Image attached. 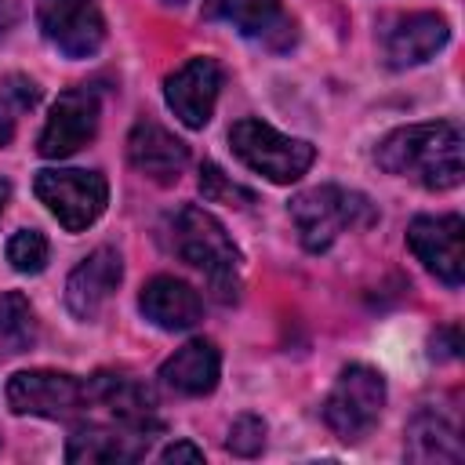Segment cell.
I'll use <instances>...</instances> for the list:
<instances>
[{"instance_id": "3", "label": "cell", "mask_w": 465, "mask_h": 465, "mask_svg": "<svg viewBox=\"0 0 465 465\" xmlns=\"http://www.w3.org/2000/svg\"><path fill=\"white\" fill-rule=\"evenodd\" d=\"M291 222L305 251H327L341 232H356L378 222V207L341 185H312L291 200Z\"/></svg>"}, {"instance_id": "8", "label": "cell", "mask_w": 465, "mask_h": 465, "mask_svg": "<svg viewBox=\"0 0 465 465\" xmlns=\"http://www.w3.org/2000/svg\"><path fill=\"white\" fill-rule=\"evenodd\" d=\"M87 389V414L94 421H113V425H127V429H145V432H160V403L156 392L149 385H142L131 374H116V371H98L91 378H84ZM80 418V421H84Z\"/></svg>"}, {"instance_id": "4", "label": "cell", "mask_w": 465, "mask_h": 465, "mask_svg": "<svg viewBox=\"0 0 465 465\" xmlns=\"http://www.w3.org/2000/svg\"><path fill=\"white\" fill-rule=\"evenodd\" d=\"M229 145L232 153L258 174H265L269 182L276 185H291L298 182L312 160H316V149L312 142L305 138H291V134H280L276 127L254 120V116H243L229 127Z\"/></svg>"}, {"instance_id": "17", "label": "cell", "mask_w": 465, "mask_h": 465, "mask_svg": "<svg viewBox=\"0 0 465 465\" xmlns=\"http://www.w3.org/2000/svg\"><path fill=\"white\" fill-rule=\"evenodd\" d=\"M127 160L138 174H145L156 185H174L189 163V149L182 138H174L156 120H138L127 134Z\"/></svg>"}, {"instance_id": "13", "label": "cell", "mask_w": 465, "mask_h": 465, "mask_svg": "<svg viewBox=\"0 0 465 465\" xmlns=\"http://www.w3.org/2000/svg\"><path fill=\"white\" fill-rule=\"evenodd\" d=\"M203 18L229 22L240 36L258 40L269 51H287L294 44V22L280 0H203Z\"/></svg>"}, {"instance_id": "30", "label": "cell", "mask_w": 465, "mask_h": 465, "mask_svg": "<svg viewBox=\"0 0 465 465\" xmlns=\"http://www.w3.org/2000/svg\"><path fill=\"white\" fill-rule=\"evenodd\" d=\"M7 196H11V185L0 178V214H4V203H7Z\"/></svg>"}, {"instance_id": "9", "label": "cell", "mask_w": 465, "mask_h": 465, "mask_svg": "<svg viewBox=\"0 0 465 465\" xmlns=\"http://www.w3.org/2000/svg\"><path fill=\"white\" fill-rule=\"evenodd\" d=\"M36 22L65 58H87L105 40V22L94 0H36Z\"/></svg>"}, {"instance_id": "10", "label": "cell", "mask_w": 465, "mask_h": 465, "mask_svg": "<svg viewBox=\"0 0 465 465\" xmlns=\"http://www.w3.org/2000/svg\"><path fill=\"white\" fill-rule=\"evenodd\" d=\"M98 94L91 87H73L62 91L47 113V124L40 131V156L47 160H62L73 156L76 149H84L94 134H98Z\"/></svg>"}, {"instance_id": "11", "label": "cell", "mask_w": 465, "mask_h": 465, "mask_svg": "<svg viewBox=\"0 0 465 465\" xmlns=\"http://www.w3.org/2000/svg\"><path fill=\"white\" fill-rule=\"evenodd\" d=\"M461 236H465L461 214H421L407 225V243L414 258L447 287H461V269H465Z\"/></svg>"}, {"instance_id": "29", "label": "cell", "mask_w": 465, "mask_h": 465, "mask_svg": "<svg viewBox=\"0 0 465 465\" xmlns=\"http://www.w3.org/2000/svg\"><path fill=\"white\" fill-rule=\"evenodd\" d=\"M22 22V4L18 0H0V36H7Z\"/></svg>"}, {"instance_id": "16", "label": "cell", "mask_w": 465, "mask_h": 465, "mask_svg": "<svg viewBox=\"0 0 465 465\" xmlns=\"http://www.w3.org/2000/svg\"><path fill=\"white\" fill-rule=\"evenodd\" d=\"M124 280V258L113 247H98L91 251L65 280V305L76 320H98V312L105 309V302L113 298V291Z\"/></svg>"}, {"instance_id": "7", "label": "cell", "mask_w": 465, "mask_h": 465, "mask_svg": "<svg viewBox=\"0 0 465 465\" xmlns=\"http://www.w3.org/2000/svg\"><path fill=\"white\" fill-rule=\"evenodd\" d=\"M4 396L15 414H33L47 421H80L87 414L84 378L65 374V371H47V367L18 371L11 374Z\"/></svg>"}, {"instance_id": "2", "label": "cell", "mask_w": 465, "mask_h": 465, "mask_svg": "<svg viewBox=\"0 0 465 465\" xmlns=\"http://www.w3.org/2000/svg\"><path fill=\"white\" fill-rule=\"evenodd\" d=\"M171 243L182 262H189L196 272H203V280L218 302L229 305L240 298V251L214 214H207L196 203H185L171 218Z\"/></svg>"}, {"instance_id": "21", "label": "cell", "mask_w": 465, "mask_h": 465, "mask_svg": "<svg viewBox=\"0 0 465 465\" xmlns=\"http://www.w3.org/2000/svg\"><path fill=\"white\" fill-rule=\"evenodd\" d=\"M36 345V316L25 294L4 291L0 294V360L29 352Z\"/></svg>"}, {"instance_id": "20", "label": "cell", "mask_w": 465, "mask_h": 465, "mask_svg": "<svg viewBox=\"0 0 465 465\" xmlns=\"http://www.w3.org/2000/svg\"><path fill=\"white\" fill-rule=\"evenodd\" d=\"M403 454L418 465H458L461 461V440L458 429L436 414V411H418L407 421V440H403Z\"/></svg>"}, {"instance_id": "31", "label": "cell", "mask_w": 465, "mask_h": 465, "mask_svg": "<svg viewBox=\"0 0 465 465\" xmlns=\"http://www.w3.org/2000/svg\"><path fill=\"white\" fill-rule=\"evenodd\" d=\"M171 4H182V0H171Z\"/></svg>"}, {"instance_id": "25", "label": "cell", "mask_w": 465, "mask_h": 465, "mask_svg": "<svg viewBox=\"0 0 465 465\" xmlns=\"http://www.w3.org/2000/svg\"><path fill=\"white\" fill-rule=\"evenodd\" d=\"M18 109H33L36 102H40V87L29 80V76H22V73H11L7 80H4V87H0Z\"/></svg>"}, {"instance_id": "24", "label": "cell", "mask_w": 465, "mask_h": 465, "mask_svg": "<svg viewBox=\"0 0 465 465\" xmlns=\"http://www.w3.org/2000/svg\"><path fill=\"white\" fill-rule=\"evenodd\" d=\"M225 447H229L236 458H254V454L265 447V421H262L258 414H240V418L229 425Z\"/></svg>"}, {"instance_id": "1", "label": "cell", "mask_w": 465, "mask_h": 465, "mask_svg": "<svg viewBox=\"0 0 465 465\" xmlns=\"http://www.w3.org/2000/svg\"><path fill=\"white\" fill-rule=\"evenodd\" d=\"M461 127L454 120H436V124H411L381 138L374 149V163L385 174L411 178L425 189H454L465 174L461 163Z\"/></svg>"}, {"instance_id": "5", "label": "cell", "mask_w": 465, "mask_h": 465, "mask_svg": "<svg viewBox=\"0 0 465 465\" xmlns=\"http://www.w3.org/2000/svg\"><path fill=\"white\" fill-rule=\"evenodd\" d=\"M381 407H385V378L367 363H349L323 400V421L338 440L356 443L378 425Z\"/></svg>"}, {"instance_id": "26", "label": "cell", "mask_w": 465, "mask_h": 465, "mask_svg": "<svg viewBox=\"0 0 465 465\" xmlns=\"http://www.w3.org/2000/svg\"><path fill=\"white\" fill-rule=\"evenodd\" d=\"M429 345H432V349H429L432 360H454V356L461 352V331H458V327H440Z\"/></svg>"}, {"instance_id": "23", "label": "cell", "mask_w": 465, "mask_h": 465, "mask_svg": "<svg viewBox=\"0 0 465 465\" xmlns=\"http://www.w3.org/2000/svg\"><path fill=\"white\" fill-rule=\"evenodd\" d=\"M200 193L211 203H236V207L254 203V193L243 189V185H236V182H229V174H222L218 163H203L200 167Z\"/></svg>"}, {"instance_id": "19", "label": "cell", "mask_w": 465, "mask_h": 465, "mask_svg": "<svg viewBox=\"0 0 465 465\" xmlns=\"http://www.w3.org/2000/svg\"><path fill=\"white\" fill-rule=\"evenodd\" d=\"M218 374H222V352L214 341L207 338H193L185 341L174 356L163 360L160 367V378L167 389L182 392V396H207L214 385H218Z\"/></svg>"}, {"instance_id": "15", "label": "cell", "mask_w": 465, "mask_h": 465, "mask_svg": "<svg viewBox=\"0 0 465 465\" xmlns=\"http://www.w3.org/2000/svg\"><path fill=\"white\" fill-rule=\"evenodd\" d=\"M450 36V25L443 15L436 11H411L400 15L385 33H381V58L389 69H407V65H421L425 58H432Z\"/></svg>"}, {"instance_id": "6", "label": "cell", "mask_w": 465, "mask_h": 465, "mask_svg": "<svg viewBox=\"0 0 465 465\" xmlns=\"http://www.w3.org/2000/svg\"><path fill=\"white\" fill-rule=\"evenodd\" d=\"M33 193L58 218V225L65 232H84L105 211L109 182L98 171H76V167L54 171V167H47V171H36Z\"/></svg>"}, {"instance_id": "22", "label": "cell", "mask_w": 465, "mask_h": 465, "mask_svg": "<svg viewBox=\"0 0 465 465\" xmlns=\"http://www.w3.org/2000/svg\"><path fill=\"white\" fill-rule=\"evenodd\" d=\"M47 254H51V247H47V236L40 229H18L7 240V262H11V269H18L25 276L44 272Z\"/></svg>"}, {"instance_id": "12", "label": "cell", "mask_w": 465, "mask_h": 465, "mask_svg": "<svg viewBox=\"0 0 465 465\" xmlns=\"http://www.w3.org/2000/svg\"><path fill=\"white\" fill-rule=\"evenodd\" d=\"M218 91H222V65L214 58H203V54L189 58L182 69H174L163 80V98H167L171 113L193 131L211 124Z\"/></svg>"}, {"instance_id": "27", "label": "cell", "mask_w": 465, "mask_h": 465, "mask_svg": "<svg viewBox=\"0 0 465 465\" xmlns=\"http://www.w3.org/2000/svg\"><path fill=\"white\" fill-rule=\"evenodd\" d=\"M160 461H163V465H171V461H193V465H196V461H203V450H200L196 443L178 440V443H171V447L160 454Z\"/></svg>"}, {"instance_id": "18", "label": "cell", "mask_w": 465, "mask_h": 465, "mask_svg": "<svg viewBox=\"0 0 465 465\" xmlns=\"http://www.w3.org/2000/svg\"><path fill=\"white\" fill-rule=\"evenodd\" d=\"M138 309L160 331H189L203 320V298L174 276H153L138 294Z\"/></svg>"}, {"instance_id": "14", "label": "cell", "mask_w": 465, "mask_h": 465, "mask_svg": "<svg viewBox=\"0 0 465 465\" xmlns=\"http://www.w3.org/2000/svg\"><path fill=\"white\" fill-rule=\"evenodd\" d=\"M153 440H156V432H145V429L84 418V421H76V429L65 443V461H138L149 454Z\"/></svg>"}, {"instance_id": "28", "label": "cell", "mask_w": 465, "mask_h": 465, "mask_svg": "<svg viewBox=\"0 0 465 465\" xmlns=\"http://www.w3.org/2000/svg\"><path fill=\"white\" fill-rule=\"evenodd\" d=\"M15 113H18V105L0 91V149L15 138Z\"/></svg>"}]
</instances>
